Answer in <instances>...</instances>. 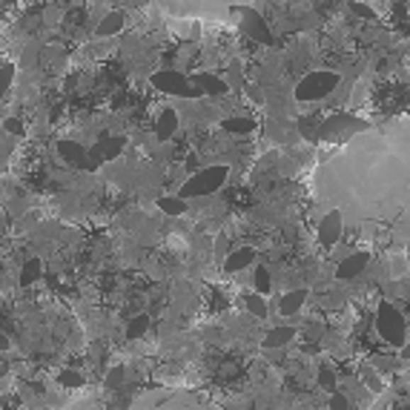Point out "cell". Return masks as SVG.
Masks as SVG:
<instances>
[{
    "label": "cell",
    "mask_w": 410,
    "mask_h": 410,
    "mask_svg": "<svg viewBox=\"0 0 410 410\" xmlns=\"http://www.w3.org/2000/svg\"><path fill=\"white\" fill-rule=\"evenodd\" d=\"M353 12H356V15H365V18H373V12H370L365 4H353Z\"/></svg>",
    "instance_id": "cell-30"
},
{
    "label": "cell",
    "mask_w": 410,
    "mask_h": 410,
    "mask_svg": "<svg viewBox=\"0 0 410 410\" xmlns=\"http://www.w3.org/2000/svg\"><path fill=\"white\" fill-rule=\"evenodd\" d=\"M153 84L158 87V89H164V92H170V95H184V98H201L195 89H192V81L189 78H184V75H178V72H161V75H155L153 78Z\"/></svg>",
    "instance_id": "cell-8"
},
{
    "label": "cell",
    "mask_w": 410,
    "mask_h": 410,
    "mask_svg": "<svg viewBox=\"0 0 410 410\" xmlns=\"http://www.w3.org/2000/svg\"><path fill=\"white\" fill-rule=\"evenodd\" d=\"M60 155H63V158H70L72 164L87 161V150H84V147H75V144H60Z\"/></svg>",
    "instance_id": "cell-20"
},
{
    "label": "cell",
    "mask_w": 410,
    "mask_h": 410,
    "mask_svg": "<svg viewBox=\"0 0 410 410\" xmlns=\"http://www.w3.org/2000/svg\"><path fill=\"white\" fill-rule=\"evenodd\" d=\"M147 324H150L147 316H138L135 321H129V336H141V333H147Z\"/></svg>",
    "instance_id": "cell-23"
},
{
    "label": "cell",
    "mask_w": 410,
    "mask_h": 410,
    "mask_svg": "<svg viewBox=\"0 0 410 410\" xmlns=\"http://www.w3.org/2000/svg\"><path fill=\"white\" fill-rule=\"evenodd\" d=\"M121 26H123V18H121L118 12H112V15H106V18L101 21L98 35H115V32H121Z\"/></svg>",
    "instance_id": "cell-17"
},
{
    "label": "cell",
    "mask_w": 410,
    "mask_h": 410,
    "mask_svg": "<svg viewBox=\"0 0 410 410\" xmlns=\"http://www.w3.org/2000/svg\"><path fill=\"white\" fill-rule=\"evenodd\" d=\"M367 129L365 121L353 118V115H330L324 123H321V132H318V141H341V138H350V135Z\"/></svg>",
    "instance_id": "cell-7"
},
{
    "label": "cell",
    "mask_w": 410,
    "mask_h": 410,
    "mask_svg": "<svg viewBox=\"0 0 410 410\" xmlns=\"http://www.w3.org/2000/svg\"><path fill=\"white\" fill-rule=\"evenodd\" d=\"M318 382H321V387H327V390H336V376H333V370H321L318 373Z\"/></svg>",
    "instance_id": "cell-25"
},
{
    "label": "cell",
    "mask_w": 410,
    "mask_h": 410,
    "mask_svg": "<svg viewBox=\"0 0 410 410\" xmlns=\"http://www.w3.org/2000/svg\"><path fill=\"white\" fill-rule=\"evenodd\" d=\"M224 129H230V132H247V129H253V121H247V118H230V121H224Z\"/></svg>",
    "instance_id": "cell-22"
},
{
    "label": "cell",
    "mask_w": 410,
    "mask_h": 410,
    "mask_svg": "<svg viewBox=\"0 0 410 410\" xmlns=\"http://www.w3.org/2000/svg\"><path fill=\"white\" fill-rule=\"evenodd\" d=\"M253 250L250 247H244V250H238V253H233L227 261H224V270H241V267H247L250 261H253Z\"/></svg>",
    "instance_id": "cell-15"
},
{
    "label": "cell",
    "mask_w": 410,
    "mask_h": 410,
    "mask_svg": "<svg viewBox=\"0 0 410 410\" xmlns=\"http://www.w3.org/2000/svg\"><path fill=\"white\" fill-rule=\"evenodd\" d=\"M304 299H307V293H304V290L287 293V296L282 299V313H284V316H290V313H299V310H301V304H304Z\"/></svg>",
    "instance_id": "cell-13"
},
{
    "label": "cell",
    "mask_w": 410,
    "mask_h": 410,
    "mask_svg": "<svg viewBox=\"0 0 410 410\" xmlns=\"http://www.w3.org/2000/svg\"><path fill=\"white\" fill-rule=\"evenodd\" d=\"M224 181H227V167H207V170H201L198 175H192L178 195H181V198L207 195V192H216Z\"/></svg>",
    "instance_id": "cell-6"
},
{
    "label": "cell",
    "mask_w": 410,
    "mask_h": 410,
    "mask_svg": "<svg viewBox=\"0 0 410 410\" xmlns=\"http://www.w3.org/2000/svg\"><path fill=\"white\" fill-rule=\"evenodd\" d=\"M362 376H365V382H367V384H370L373 390H379V387H382V382H379V376H376V370H370V367H365V370H362Z\"/></svg>",
    "instance_id": "cell-28"
},
{
    "label": "cell",
    "mask_w": 410,
    "mask_h": 410,
    "mask_svg": "<svg viewBox=\"0 0 410 410\" xmlns=\"http://www.w3.org/2000/svg\"><path fill=\"white\" fill-rule=\"evenodd\" d=\"M247 310H250V313H255V316H264V313H267L258 296H250V299H247Z\"/></svg>",
    "instance_id": "cell-26"
},
{
    "label": "cell",
    "mask_w": 410,
    "mask_h": 410,
    "mask_svg": "<svg viewBox=\"0 0 410 410\" xmlns=\"http://www.w3.org/2000/svg\"><path fill=\"white\" fill-rule=\"evenodd\" d=\"M401 353H404V359H410V341H404V350Z\"/></svg>",
    "instance_id": "cell-31"
},
{
    "label": "cell",
    "mask_w": 410,
    "mask_h": 410,
    "mask_svg": "<svg viewBox=\"0 0 410 410\" xmlns=\"http://www.w3.org/2000/svg\"><path fill=\"white\" fill-rule=\"evenodd\" d=\"M12 66H0V101H4V95L9 92V87H12Z\"/></svg>",
    "instance_id": "cell-21"
},
{
    "label": "cell",
    "mask_w": 410,
    "mask_h": 410,
    "mask_svg": "<svg viewBox=\"0 0 410 410\" xmlns=\"http://www.w3.org/2000/svg\"><path fill=\"white\" fill-rule=\"evenodd\" d=\"M192 84H198V89H204V92H210V95H218V92H224L227 87L221 84V81H216L213 75H195V78H189Z\"/></svg>",
    "instance_id": "cell-14"
},
{
    "label": "cell",
    "mask_w": 410,
    "mask_h": 410,
    "mask_svg": "<svg viewBox=\"0 0 410 410\" xmlns=\"http://www.w3.org/2000/svg\"><path fill=\"white\" fill-rule=\"evenodd\" d=\"M338 87V75L336 72H310V75H304L301 81H299V87H296V98L299 101H321V98H327L333 89Z\"/></svg>",
    "instance_id": "cell-5"
},
{
    "label": "cell",
    "mask_w": 410,
    "mask_h": 410,
    "mask_svg": "<svg viewBox=\"0 0 410 410\" xmlns=\"http://www.w3.org/2000/svg\"><path fill=\"white\" fill-rule=\"evenodd\" d=\"M376 330H379V336L387 341V345H393V348H404V341H407V324H404L401 313H399L390 301L379 304V313H376Z\"/></svg>",
    "instance_id": "cell-4"
},
{
    "label": "cell",
    "mask_w": 410,
    "mask_h": 410,
    "mask_svg": "<svg viewBox=\"0 0 410 410\" xmlns=\"http://www.w3.org/2000/svg\"><path fill=\"white\" fill-rule=\"evenodd\" d=\"M244 29H247V35H253L255 40H261V43H267L270 40V32H267V23L258 18V12H253V9H247L244 12Z\"/></svg>",
    "instance_id": "cell-11"
},
{
    "label": "cell",
    "mask_w": 410,
    "mask_h": 410,
    "mask_svg": "<svg viewBox=\"0 0 410 410\" xmlns=\"http://www.w3.org/2000/svg\"><path fill=\"white\" fill-rule=\"evenodd\" d=\"M15 4H18V0H0V18H4V15H6V12L15 6Z\"/></svg>",
    "instance_id": "cell-29"
},
{
    "label": "cell",
    "mask_w": 410,
    "mask_h": 410,
    "mask_svg": "<svg viewBox=\"0 0 410 410\" xmlns=\"http://www.w3.org/2000/svg\"><path fill=\"white\" fill-rule=\"evenodd\" d=\"M330 410H348V396L333 393V399H330Z\"/></svg>",
    "instance_id": "cell-27"
},
{
    "label": "cell",
    "mask_w": 410,
    "mask_h": 410,
    "mask_svg": "<svg viewBox=\"0 0 410 410\" xmlns=\"http://www.w3.org/2000/svg\"><path fill=\"white\" fill-rule=\"evenodd\" d=\"M341 233H345V218H341L338 210H330L318 224V241L324 247H333V244H338Z\"/></svg>",
    "instance_id": "cell-9"
},
{
    "label": "cell",
    "mask_w": 410,
    "mask_h": 410,
    "mask_svg": "<svg viewBox=\"0 0 410 410\" xmlns=\"http://www.w3.org/2000/svg\"><path fill=\"white\" fill-rule=\"evenodd\" d=\"M287 338H293V327H279V330H272V333L267 336L264 345H267V348H279V345H284Z\"/></svg>",
    "instance_id": "cell-19"
},
{
    "label": "cell",
    "mask_w": 410,
    "mask_h": 410,
    "mask_svg": "<svg viewBox=\"0 0 410 410\" xmlns=\"http://www.w3.org/2000/svg\"><path fill=\"white\" fill-rule=\"evenodd\" d=\"M321 118H304V121H299V129H301V135L307 141H318V132H321Z\"/></svg>",
    "instance_id": "cell-16"
},
{
    "label": "cell",
    "mask_w": 410,
    "mask_h": 410,
    "mask_svg": "<svg viewBox=\"0 0 410 410\" xmlns=\"http://www.w3.org/2000/svg\"><path fill=\"white\" fill-rule=\"evenodd\" d=\"M178 129V115L172 112V109H167L164 115H161V121H158V126H155V135H158V141H167L170 135Z\"/></svg>",
    "instance_id": "cell-12"
},
{
    "label": "cell",
    "mask_w": 410,
    "mask_h": 410,
    "mask_svg": "<svg viewBox=\"0 0 410 410\" xmlns=\"http://www.w3.org/2000/svg\"><path fill=\"white\" fill-rule=\"evenodd\" d=\"M158 207H161L164 213H170V216H181V213L187 210V201H184L181 195H178V198H161Z\"/></svg>",
    "instance_id": "cell-18"
},
{
    "label": "cell",
    "mask_w": 410,
    "mask_h": 410,
    "mask_svg": "<svg viewBox=\"0 0 410 410\" xmlns=\"http://www.w3.org/2000/svg\"><path fill=\"white\" fill-rule=\"evenodd\" d=\"M66 410H210V404L187 390H141V393H92Z\"/></svg>",
    "instance_id": "cell-2"
},
{
    "label": "cell",
    "mask_w": 410,
    "mask_h": 410,
    "mask_svg": "<svg viewBox=\"0 0 410 410\" xmlns=\"http://www.w3.org/2000/svg\"><path fill=\"white\" fill-rule=\"evenodd\" d=\"M255 284H258L261 293L270 290V272H267V267H258V272H255Z\"/></svg>",
    "instance_id": "cell-24"
},
{
    "label": "cell",
    "mask_w": 410,
    "mask_h": 410,
    "mask_svg": "<svg viewBox=\"0 0 410 410\" xmlns=\"http://www.w3.org/2000/svg\"><path fill=\"white\" fill-rule=\"evenodd\" d=\"M158 6L172 18H227L236 9H247L250 0H158Z\"/></svg>",
    "instance_id": "cell-3"
},
{
    "label": "cell",
    "mask_w": 410,
    "mask_h": 410,
    "mask_svg": "<svg viewBox=\"0 0 410 410\" xmlns=\"http://www.w3.org/2000/svg\"><path fill=\"white\" fill-rule=\"evenodd\" d=\"M365 267H367V255H365V253H353V255H348L345 261L336 267V276H338L341 282H350V279L362 276Z\"/></svg>",
    "instance_id": "cell-10"
},
{
    "label": "cell",
    "mask_w": 410,
    "mask_h": 410,
    "mask_svg": "<svg viewBox=\"0 0 410 410\" xmlns=\"http://www.w3.org/2000/svg\"><path fill=\"white\" fill-rule=\"evenodd\" d=\"M324 204L345 224L384 227L387 241L410 244V129H362L313 175Z\"/></svg>",
    "instance_id": "cell-1"
}]
</instances>
